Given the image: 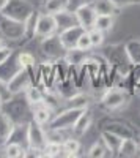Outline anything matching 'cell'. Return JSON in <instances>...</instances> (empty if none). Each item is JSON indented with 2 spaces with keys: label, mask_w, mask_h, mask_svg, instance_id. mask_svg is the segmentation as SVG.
I'll return each instance as SVG.
<instances>
[{
  "label": "cell",
  "mask_w": 140,
  "mask_h": 158,
  "mask_svg": "<svg viewBox=\"0 0 140 158\" xmlns=\"http://www.w3.org/2000/svg\"><path fill=\"white\" fill-rule=\"evenodd\" d=\"M106 130L112 131V133H115L117 136L123 138V139H128V138H134L135 133H134V130H131L129 127H126L123 123H110Z\"/></svg>",
  "instance_id": "26"
},
{
  "label": "cell",
  "mask_w": 140,
  "mask_h": 158,
  "mask_svg": "<svg viewBox=\"0 0 140 158\" xmlns=\"http://www.w3.org/2000/svg\"><path fill=\"white\" fill-rule=\"evenodd\" d=\"M79 150H80L79 139L69 136V138H66L65 141H63V152H65V156H76Z\"/></svg>",
  "instance_id": "28"
},
{
  "label": "cell",
  "mask_w": 140,
  "mask_h": 158,
  "mask_svg": "<svg viewBox=\"0 0 140 158\" xmlns=\"http://www.w3.org/2000/svg\"><path fill=\"white\" fill-rule=\"evenodd\" d=\"M3 103H5V101H3V98H2V97H0V111H2V109H3Z\"/></svg>",
  "instance_id": "40"
},
{
  "label": "cell",
  "mask_w": 140,
  "mask_h": 158,
  "mask_svg": "<svg viewBox=\"0 0 140 158\" xmlns=\"http://www.w3.org/2000/svg\"><path fill=\"white\" fill-rule=\"evenodd\" d=\"M13 52H14V49L10 48V46H5L3 49H0V65H2V63L13 54Z\"/></svg>",
  "instance_id": "37"
},
{
  "label": "cell",
  "mask_w": 140,
  "mask_h": 158,
  "mask_svg": "<svg viewBox=\"0 0 140 158\" xmlns=\"http://www.w3.org/2000/svg\"><path fill=\"white\" fill-rule=\"evenodd\" d=\"M68 2L69 0H43V11L55 15V13H58L61 10H66Z\"/></svg>",
  "instance_id": "24"
},
{
  "label": "cell",
  "mask_w": 140,
  "mask_h": 158,
  "mask_svg": "<svg viewBox=\"0 0 140 158\" xmlns=\"http://www.w3.org/2000/svg\"><path fill=\"white\" fill-rule=\"evenodd\" d=\"M18 60L21 63V67L22 68H30V67H35V56L30 54V52H19L18 54Z\"/></svg>",
  "instance_id": "32"
},
{
  "label": "cell",
  "mask_w": 140,
  "mask_h": 158,
  "mask_svg": "<svg viewBox=\"0 0 140 158\" xmlns=\"http://www.w3.org/2000/svg\"><path fill=\"white\" fill-rule=\"evenodd\" d=\"M138 152H140V146L137 144V141L134 138H128V139H123L121 147L118 150V156L134 158V156H138Z\"/></svg>",
  "instance_id": "18"
},
{
  "label": "cell",
  "mask_w": 140,
  "mask_h": 158,
  "mask_svg": "<svg viewBox=\"0 0 140 158\" xmlns=\"http://www.w3.org/2000/svg\"><path fill=\"white\" fill-rule=\"evenodd\" d=\"M0 33H2L5 40H11V41L24 40L25 38V22L0 15Z\"/></svg>",
  "instance_id": "3"
},
{
  "label": "cell",
  "mask_w": 140,
  "mask_h": 158,
  "mask_svg": "<svg viewBox=\"0 0 140 158\" xmlns=\"http://www.w3.org/2000/svg\"><path fill=\"white\" fill-rule=\"evenodd\" d=\"M66 104V108H77V109H88V106H90V97L84 95L82 92H79V94L72 95L71 98L68 100H63Z\"/></svg>",
  "instance_id": "22"
},
{
  "label": "cell",
  "mask_w": 140,
  "mask_h": 158,
  "mask_svg": "<svg viewBox=\"0 0 140 158\" xmlns=\"http://www.w3.org/2000/svg\"><path fill=\"white\" fill-rule=\"evenodd\" d=\"M6 46V43H5V40H2V38H0V49H3Z\"/></svg>",
  "instance_id": "39"
},
{
  "label": "cell",
  "mask_w": 140,
  "mask_h": 158,
  "mask_svg": "<svg viewBox=\"0 0 140 158\" xmlns=\"http://www.w3.org/2000/svg\"><path fill=\"white\" fill-rule=\"evenodd\" d=\"M35 84V77L30 73L29 68H21L14 76L11 77V81L8 82V89L13 95H18L21 92H25L30 85Z\"/></svg>",
  "instance_id": "8"
},
{
  "label": "cell",
  "mask_w": 140,
  "mask_h": 158,
  "mask_svg": "<svg viewBox=\"0 0 140 158\" xmlns=\"http://www.w3.org/2000/svg\"><path fill=\"white\" fill-rule=\"evenodd\" d=\"M93 2H95V0H69V2H68V10L76 11L79 6L87 5V3H93Z\"/></svg>",
  "instance_id": "35"
},
{
  "label": "cell",
  "mask_w": 140,
  "mask_h": 158,
  "mask_svg": "<svg viewBox=\"0 0 140 158\" xmlns=\"http://www.w3.org/2000/svg\"><path fill=\"white\" fill-rule=\"evenodd\" d=\"M93 6H95L98 15H107V16H115L120 10L113 2H110V0H95Z\"/></svg>",
  "instance_id": "20"
},
{
  "label": "cell",
  "mask_w": 140,
  "mask_h": 158,
  "mask_svg": "<svg viewBox=\"0 0 140 158\" xmlns=\"http://www.w3.org/2000/svg\"><path fill=\"white\" fill-rule=\"evenodd\" d=\"M58 33L57 30V22L54 15L50 13H40V18H38V24H36V38H47V36H52Z\"/></svg>",
  "instance_id": "9"
},
{
  "label": "cell",
  "mask_w": 140,
  "mask_h": 158,
  "mask_svg": "<svg viewBox=\"0 0 140 158\" xmlns=\"http://www.w3.org/2000/svg\"><path fill=\"white\" fill-rule=\"evenodd\" d=\"M88 33H90V38H91V44L93 48H99V46H103L104 43V32H101L98 29H91V30H88Z\"/></svg>",
  "instance_id": "34"
},
{
  "label": "cell",
  "mask_w": 140,
  "mask_h": 158,
  "mask_svg": "<svg viewBox=\"0 0 140 158\" xmlns=\"http://www.w3.org/2000/svg\"><path fill=\"white\" fill-rule=\"evenodd\" d=\"M124 49L129 57V62L132 65H140V40H129L124 44Z\"/></svg>",
  "instance_id": "21"
},
{
  "label": "cell",
  "mask_w": 140,
  "mask_h": 158,
  "mask_svg": "<svg viewBox=\"0 0 140 158\" xmlns=\"http://www.w3.org/2000/svg\"><path fill=\"white\" fill-rule=\"evenodd\" d=\"M66 60L69 62V65H82L84 63V60L88 57V52L87 51H80V49H71V51H66Z\"/></svg>",
  "instance_id": "27"
},
{
  "label": "cell",
  "mask_w": 140,
  "mask_h": 158,
  "mask_svg": "<svg viewBox=\"0 0 140 158\" xmlns=\"http://www.w3.org/2000/svg\"><path fill=\"white\" fill-rule=\"evenodd\" d=\"M43 156H65V152H63V144L60 142H50L47 141L46 147L43 150Z\"/></svg>",
  "instance_id": "30"
},
{
  "label": "cell",
  "mask_w": 140,
  "mask_h": 158,
  "mask_svg": "<svg viewBox=\"0 0 140 158\" xmlns=\"http://www.w3.org/2000/svg\"><path fill=\"white\" fill-rule=\"evenodd\" d=\"M107 147L104 146V142L103 144H101V142H95L93 144V146L90 147V149H88V156H90V158H104L106 155H107Z\"/></svg>",
  "instance_id": "31"
},
{
  "label": "cell",
  "mask_w": 140,
  "mask_h": 158,
  "mask_svg": "<svg viewBox=\"0 0 140 158\" xmlns=\"http://www.w3.org/2000/svg\"><path fill=\"white\" fill-rule=\"evenodd\" d=\"M27 139H29V149L43 153L47 144V135L43 130V125H40L36 120H30L27 123Z\"/></svg>",
  "instance_id": "5"
},
{
  "label": "cell",
  "mask_w": 140,
  "mask_h": 158,
  "mask_svg": "<svg viewBox=\"0 0 140 158\" xmlns=\"http://www.w3.org/2000/svg\"><path fill=\"white\" fill-rule=\"evenodd\" d=\"M54 18H55V22H57V30H58V33L79 24V22H77V18H76V13L71 11V10H68V8L55 13Z\"/></svg>",
  "instance_id": "14"
},
{
  "label": "cell",
  "mask_w": 140,
  "mask_h": 158,
  "mask_svg": "<svg viewBox=\"0 0 140 158\" xmlns=\"http://www.w3.org/2000/svg\"><path fill=\"white\" fill-rule=\"evenodd\" d=\"M41 52L49 59V60H57L66 56V49L61 44L60 35L55 33L52 36H47L41 40Z\"/></svg>",
  "instance_id": "7"
},
{
  "label": "cell",
  "mask_w": 140,
  "mask_h": 158,
  "mask_svg": "<svg viewBox=\"0 0 140 158\" xmlns=\"http://www.w3.org/2000/svg\"><path fill=\"white\" fill-rule=\"evenodd\" d=\"M10 2V0H0V11H2L5 6H6V3Z\"/></svg>",
  "instance_id": "38"
},
{
  "label": "cell",
  "mask_w": 140,
  "mask_h": 158,
  "mask_svg": "<svg viewBox=\"0 0 140 158\" xmlns=\"http://www.w3.org/2000/svg\"><path fill=\"white\" fill-rule=\"evenodd\" d=\"M85 109H77V108H66L61 111L52 120L49 122V130H72L74 123L77 122V118Z\"/></svg>",
  "instance_id": "4"
},
{
  "label": "cell",
  "mask_w": 140,
  "mask_h": 158,
  "mask_svg": "<svg viewBox=\"0 0 140 158\" xmlns=\"http://www.w3.org/2000/svg\"><path fill=\"white\" fill-rule=\"evenodd\" d=\"M106 60L109 65L115 67L121 74H128L132 68V63L129 62V57L126 54V49L123 44H112L104 52Z\"/></svg>",
  "instance_id": "1"
},
{
  "label": "cell",
  "mask_w": 140,
  "mask_h": 158,
  "mask_svg": "<svg viewBox=\"0 0 140 158\" xmlns=\"http://www.w3.org/2000/svg\"><path fill=\"white\" fill-rule=\"evenodd\" d=\"M128 103V94L120 87H110L106 90V94L101 98V104L107 111H117Z\"/></svg>",
  "instance_id": "6"
},
{
  "label": "cell",
  "mask_w": 140,
  "mask_h": 158,
  "mask_svg": "<svg viewBox=\"0 0 140 158\" xmlns=\"http://www.w3.org/2000/svg\"><path fill=\"white\" fill-rule=\"evenodd\" d=\"M110 2H113L120 10L124 8V6H131V5H137L140 3V0H110Z\"/></svg>",
  "instance_id": "36"
},
{
  "label": "cell",
  "mask_w": 140,
  "mask_h": 158,
  "mask_svg": "<svg viewBox=\"0 0 140 158\" xmlns=\"http://www.w3.org/2000/svg\"><path fill=\"white\" fill-rule=\"evenodd\" d=\"M16 128V122L8 112L0 111V147H3L10 141L13 131Z\"/></svg>",
  "instance_id": "13"
},
{
  "label": "cell",
  "mask_w": 140,
  "mask_h": 158,
  "mask_svg": "<svg viewBox=\"0 0 140 158\" xmlns=\"http://www.w3.org/2000/svg\"><path fill=\"white\" fill-rule=\"evenodd\" d=\"M74 13H76V18H77L79 25H82L85 30H91L95 27V21H96L98 13H96L93 3L82 5V6H79L77 10H76Z\"/></svg>",
  "instance_id": "10"
},
{
  "label": "cell",
  "mask_w": 140,
  "mask_h": 158,
  "mask_svg": "<svg viewBox=\"0 0 140 158\" xmlns=\"http://www.w3.org/2000/svg\"><path fill=\"white\" fill-rule=\"evenodd\" d=\"M3 152H5V156H8V158L27 156V147H24L19 142H13V141H8L3 146Z\"/></svg>",
  "instance_id": "19"
},
{
  "label": "cell",
  "mask_w": 140,
  "mask_h": 158,
  "mask_svg": "<svg viewBox=\"0 0 140 158\" xmlns=\"http://www.w3.org/2000/svg\"><path fill=\"white\" fill-rule=\"evenodd\" d=\"M91 48H93V44H91V38H90V33H88V30H87V32H84L82 36L79 38V41H77V49L90 52Z\"/></svg>",
  "instance_id": "33"
},
{
  "label": "cell",
  "mask_w": 140,
  "mask_h": 158,
  "mask_svg": "<svg viewBox=\"0 0 140 158\" xmlns=\"http://www.w3.org/2000/svg\"><path fill=\"white\" fill-rule=\"evenodd\" d=\"M101 139H103L104 146L107 147L109 152H112L113 155H118V150L121 147L123 138L117 136L115 133H112V131H109V130H103L101 131Z\"/></svg>",
  "instance_id": "16"
},
{
  "label": "cell",
  "mask_w": 140,
  "mask_h": 158,
  "mask_svg": "<svg viewBox=\"0 0 140 158\" xmlns=\"http://www.w3.org/2000/svg\"><path fill=\"white\" fill-rule=\"evenodd\" d=\"M113 16H107V15H98L96 21H95V29L101 30V32H109L113 27Z\"/></svg>",
  "instance_id": "29"
},
{
  "label": "cell",
  "mask_w": 140,
  "mask_h": 158,
  "mask_svg": "<svg viewBox=\"0 0 140 158\" xmlns=\"http://www.w3.org/2000/svg\"><path fill=\"white\" fill-rule=\"evenodd\" d=\"M38 18H40V11L33 10V13L27 18V21H25V38H24V40L36 38V24H38Z\"/></svg>",
  "instance_id": "23"
},
{
  "label": "cell",
  "mask_w": 140,
  "mask_h": 158,
  "mask_svg": "<svg viewBox=\"0 0 140 158\" xmlns=\"http://www.w3.org/2000/svg\"><path fill=\"white\" fill-rule=\"evenodd\" d=\"M33 10H35V6L32 5V2H29V0H10L6 3V6L0 11V15L25 22L27 18L33 13Z\"/></svg>",
  "instance_id": "2"
},
{
  "label": "cell",
  "mask_w": 140,
  "mask_h": 158,
  "mask_svg": "<svg viewBox=\"0 0 140 158\" xmlns=\"http://www.w3.org/2000/svg\"><path fill=\"white\" fill-rule=\"evenodd\" d=\"M21 68L22 67H21V63L18 60V54H16V52H13L6 60L0 65V81L8 84L11 81V77L14 76Z\"/></svg>",
  "instance_id": "12"
},
{
  "label": "cell",
  "mask_w": 140,
  "mask_h": 158,
  "mask_svg": "<svg viewBox=\"0 0 140 158\" xmlns=\"http://www.w3.org/2000/svg\"><path fill=\"white\" fill-rule=\"evenodd\" d=\"M25 98H27V101L32 104H38V103H43L44 101V92L38 87V85H30L27 90H25Z\"/></svg>",
  "instance_id": "25"
},
{
  "label": "cell",
  "mask_w": 140,
  "mask_h": 158,
  "mask_svg": "<svg viewBox=\"0 0 140 158\" xmlns=\"http://www.w3.org/2000/svg\"><path fill=\"white\" fill-rule=\"evenodd\" d=\"M87 32L82 25H74V27H69L66 30H63L60 32V40H61V44L65 46L66 51H71V49H76L77 48V41H79V38L82 36V33Z\"/></svg>",
  "instance_id": "11"
},
{
  "label": "cell",
  "mask_w": 140,
  "mask_h": 158,
  "mask_svg": "<svg viewBox=\"0 0 140 158\" xmlns=\"http://www.w3.org/2000/svg\"><path fill=\"white\" fill-rule=\"evenodd\" d=\"M52 112L54 108H50L46 101L32 104V114H33V120H36L40 125H49V122L52 120Z\"/></svg>",
  "instance_id": "15"
},
{
  "label": "cell",
  "mask_w": 140,
  "mask_h": 158,
  "mask_svg": "<svg viewBox=\"0 0 140 158\" xmlns=\"http://www.w3.org/2000/svg\"><path fill=\"white\" fill-rule=\"evenodd\" d=\"M91 123H93V115H91V112H88V109H85L80 114V117L77 118V122L74 123L72 133L76 136H82V135L87 133V130L91 127Z\"/></svg>",
  "instance_id": "17"
}]
</instances>
